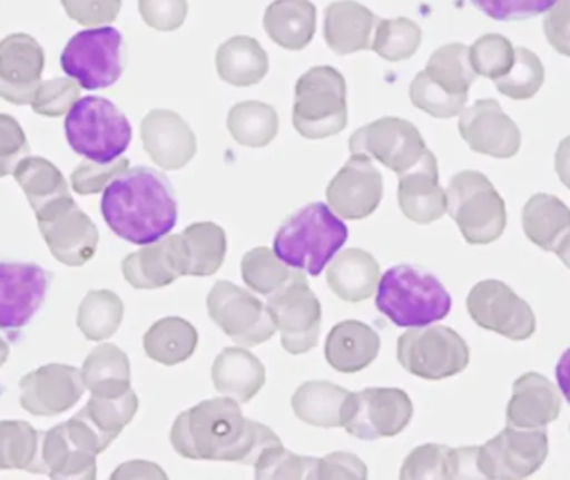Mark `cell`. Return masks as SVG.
<instances>
[{
	"mask_svg": "<svg viewBox=\"0 0 570 480\" xmlns=\"http://www.w3.org/2000/svg\"><path fill=\"white\" fill-rule=\"evenodd\" d=\"M174 451L193 461L254 466L261 452L283 444L267 425L243 415L233 398L209 399L183 412L170 431Z\"/></svg>",
	"mask_w": 570,
	"mask_h": 480,
	"instance_id": "1",
	"label": "cell"
},
{
	"mask_svg": "<svg viewBox=\"0 0 570 480\" xmlns=\"http://www.w3.org/2000/svg\"><path fill=\"white\" fill-rule=\"evenodd\" d=\"M100 213L116 236L136 245L169 236L179 216L170 180L144 166L127 169L107 186Z\"/></svg>",
	"mask_w": 570,
	"mask_h": 480,
	"instance_id": "2",
	"label": "cell"
},
{
	"mask_svg": "<svg viewBox=\"0 0 570 480\" xmlns=\"http://www.w3.org/2000/svg\"><path fill=\"white\" fill-rule=\"evenodd\" d=\"M347 226L322 203L292 214L274 237V252L294 271L318 275L347 242Z\"/></svg>",
	"mask_w": 570,
	"mask_h": 480,
	"instance_id": "3",
	"label": "cell"
},
{
	"mask_svg": "<svg viewBox=\"0 0 570 480\" xmlns=\"http://www.w3.org/2000/svg\"><path fill=\"white\" fill-rule=\"evenodd\" d=\"M375 307L397 327H424L448 317L452 298L435 275L402 264L382 275Z\"/></svg>",
	"mask_w": 570,
	"mask_h": 480,
	"instance_id": "4",
	"label": "cell"
},
{
	"mask_svg": "<svg viewBox=\"0 0 570 480\" xmlns=\"http://www.w3.org/2000/svg\"><path fill=\"white\" fill-rule=\"evenodd\" d=\"M63 130L73 153L97 164L119 159L132 140V126L126 114L109 99L97 96L73 104Z\"/></svg>",
	"mask_w": 570,
	"mask_h": 480,
	"instance_id": "5",
	"label": "cell"
},
{
	"mask_svg": "<svg viewBox=\"0 0 570 480\" xmlns=\"http://www.w3.org/2000/svg\"><path fill=\"white\" fill-rule=\"evenodd\" d=\"M295 130L305 139L337 136L347 126V86L331 66L312 67L295 84Z\"/></svg>",
	"mask_w": 570,
	"mask_h": 480,
	"instance_id": "6",
	"label": "cell"
},
{
	"mask_svg": "<svg viewBox=\"0 0 570 480\" xmlns=\"http://www.w3.org/2000/svg\"><path fill=\"white\" fill-rule=\"evenodd\" d=\"M448 213L468 244L495 242L508 226V209L491 180L478 170H462L449 183Z\"/></svg>",
	"mask_w": 570,
	"mask_h": 480,
	"instance_id": "7",
	"label": "cell"
},
{
	"mask_svg": "<svg viewBox=\"0 0 570 480\" xmlns=\"http://www.w3.org/2000/svg\"><path fill=\"white\" fill-rule=\"evenodd\" d=\"M60 66L82 89L114 86L126 69L122 33L114 27L80 30L63 47Z\"/></svg>",
	"mask_w": 570,
	"mask_h": 480,
	"instance_id": "8",
	"label": "cell"
},
{
	"mask_svg": "<svg viewBox=\"0 0 570 480\" xmlns=\"http://www.w3.org/2000/svg\"><path fill=\"white\" fill-rule=\"evenodd\" d=\"M397 361L415 378L442 381L468 369L471 351L468 342L454 329L424 325L399 337Z\"/></svg>",
	"mask_w": 570,
	"mask_h": 480,
	"instance_id": "9",
	"label": "cell"
},
{
	"mask_svg": "<svg viewBox=\"0 0 570 480\" xmlns=\"http://www.w3.org/2000/svg\"><path fill=\"white\" fill-rule=\"evenodd\" d=\"M266 305L288 354H305L317 345L322 305L301 271L292 272L291 277L269 295Z\"/></svg>",
	"mask_w": 570,
	"mask_h": 480,
	"instance_id": "10",
	"label": "cell"
},
{
	"mask_svg": "<svg viewBox=\"0 0 570 480\" xmlns=\"http://www.w3.org/2000/svg\"><path fill=\"white\" fill-rule=\"evenodd\" d=\"M414 414L411 398L401 389L372 388L348 394L342 405V424L361 441L401 434Z\"/></svg>",
	"mask_w": 570,
	"mask_h": 480,
	"instance_id": "11",
	"label": "cell"
},
{
	"mask_svg": "<svg viewBox=\"0 0 570 480\" xmlns=\"http://www.w3.org/2000/svg\"><path fill=\"white\" fill-rule=\"evenodd\" d=\"M106 449L96 431L76 414L49 432H43V474L63 480L96 479L97 455Z\"/></svg>",
	"mask_w": 570,
	"mask_h": 480,
	"instance_id": "12",
	"label": "cell"
},
{
	"mask_svg": "<svg viewBox=\"0 0 570 480\" xmlns=\"http://www.w3.org/2000/svg\"><path fill=\"white\" fill-rule=\"evenodd\" d=\"M207 311L227 337L244 347L264 344L276 334L267 305L233 282L219 281L210 288Z\"/></svg>",
	"mask_w": 570,
	"mask_h": 480,
	"instance_id": "13",
	"label": "cell"
},
{
	"mask_svg": "<svg viewBox=\"0 0 570 480\" xmlns=\"http://www.w3.org/2000/svg\"><path fill=\"white\" fill-rule=\"evenodd\" d=\"M36 219L50 254L60 264L82 267L96 255L99 231L72 196L50 204L36 214Z\"/></svg>",
	"mask_w": 570,
	"mask_h": 480,
	"instance_id": "14",
	"label": "cell"
},
{
	"mask_svg": "<svg viewBox=\"0 0 570 480\" xmlns=\"http://www.w3.org/2000/svg\"><path fill=\"white\" fill-rule=\"evenodd\" d=\"M549 455L544 429L505 428L479 448V466L484 479H525L535 474Z\"/></svg>",
	"mask_w": 570,
	"mask_h": 480,
	"instance_id": "15",
	"label": "cell"
},
{
	"mask_svg": "<svg viewBox=\"0 0 570 480\" xmlns=\"http://www.w3.org/2000/svg\"><path fill=\"white\" fill-rule=\"evenodd\" d=\"M468 311L479 327L511 341H528L535 334V314L531 305L495 278L481 281L472 287Z\"/></svg>",
	"mask_w": 570,
	"mask_h": 480,
	"instance_id": "16",
	"label": "cell"
},
{
	"mask_svg": "<svg viewBox=\"0 0 570 480\" xmlns=\"http://www.w3.org/2000/svg\"><path fill=\"white\" fill-rule=\"evenodd\" d=\"M348 150L402 174L421 160L428 146L414 124L399 117H382L355 130L348 139Z\"/></svg>",
	"mask_w": 570,
	"mask_h": 480,
	"instance_id": "17",
	"label": "cell"
},
{
	"mask_svg": "<svg viewBox=\"0 0 570 480\" xmlns=\"http://www.w3.org/2000/svg\"><path fill=\"white\" fill-rule=\"evenodd\" d=\"M52 274L37 264L0 262V329L26 327L42 307Z\"/></svg>",
	"mask_w": 570,
	"mask_h": 480,
	"instance_id": "18",
	"label": "cell"
},
{
	"mask_svg": "<svg viewBox=\"0 0 570 480\" xmlns=\"http://www.w3.org/2000/svg\"><path fill=\"white\" fill-rule=\"evenodd\" d=\"M20 408L37 418H53L72 409L86 391L82 371L47 364L20 379Z\"/></svg>",
	"mask_w": 570,
	"mask_h": 480,
	"instance_id": "19",
	"label": "cell"
},
{
	"mask_svg": "<svg viewBox=\"0 0 570 480\" xmlns=\"http://www.w3.org/2000/svg\"><path fill=\"white\" fill-rule=\"evenodd\" d=\"M384 196L382 174L368 157L352 154L327 187L328 207L341 219L361 221L381 206Z\"/></svg>",
	"mask_w": 570,
	"mask_h": 480,
	"instance_id": "20",
	"label": "cell"
},
{
	"mask_svg": "<svg viewBox=\"0 0 570 480\" xmlns=\"http://www.w3.org/2000/svg\"><path fill=\"white\" fill-rule=\"evenodd\" d=\"M46 67L43 47L29 33L0 40V99L16 106L32 104Z\"/></svg>",
	"mask_w": 570,
	"mask_h": 480,
	"instance_id": "21",
	"label": "cell"
},
{
	"mask_svg": "<svg viewBox=\"0 0 570 480\" xmlns=\"http://www.w3.org/2000/svg\"><path fill=\"white\" fill-rule=\"evenodd\" d=\"M459 133L474 153L511 159L521 149V130L494 99H481L462 110Z\"/></svg>",
	"mask_w": 570,
	"mask_h": 480,
	"instance_id": "22",
	"label": "cell"
},
{
	"mask_svg": "<svg viewBox=\"0 0 570 480\" xmlns=\"http://www.w3.org/2000/svg\"><path fill=\"white\" fill-rule=\"evenodd\" d=\"M140 137L150 159L164 170L183 169L197 153L196 134L174 110H150L140 124Z\"/></svg>",
	"mask_w": 570,
	"mask_h": 480,
	"instance_id": "23",
	"label": "cell"
},
{
	"mask_svg": "<svg viewBox=\"0 0 570 480\" xmlns=\"http://www.w3.org/2000/svg\"><path fill=\"white\" fill-rule=\"evenodd\" d=\"M399 206L412 223L428 226L448 213V194L439 183L438 159L425 150L412 169L399 174Z\"/></svg>",
	"mask_w": 570,
	"mask_h": 480,
	"instance_id": "24",
	"label": "cell"
},
{
	"mask_svg": "<svg viewBox=\"0 0 570 480\" xmlns=\"http://www.w3.org/2000/svg\"><path fill=\"white\" fill-rule=\"evenodd\" d=\"M124 278L134 288H163L179 277H186L179 234L147 244L122 261Z\"/></svg>",
	"mask_w": 570,
	"mask_h": 480,
	"instance_id": "25",
	"label": "cell"
},
{
	"mask_svg": "<svg viewBox=\"0 0 570 480\" xmlns=\"http://www.w3.org/2000/svg\"><path fill=\"white\" fill-rule=\"evenodd\" d=\"M558 388L538 372H525L512 385L508 425L515 429H544L561 414Z\"/></svg>",
	"mask_w": 570,
	"mask_h": 480,
	"instance_id": "26",
	"label": "cell"
},
{
	"mask_svg": "<svg viewBox=\"0 0 570 480\" xmlns=\"http://www.w3.org/2000/svg\"><path fill=\"white\" fill-rule=\"evenodd\" d=\"M379 19L355 0H337L325 9L324 39L337 56L372 49Z\"/></svg>",
	"mask_w": 570,
	"mask_h": 480,
	"instance_id": "27",
	"label": "cell"
},
{
	"mask_svg": "<svg viewBox=\"0 0 570 480\" xmlns=\"http://www.w3.org/2000/svg\"><path fill=\"white\" fill-rule=\"evenodd\" d=\"M381 352V337L361 321L334 325L325 341V361L341 374H357L372 364Z\"/></svg>",
	"mask_w": 570,
	"mask_h": 480,
	"instance_id": "28",
	"label": "cell"
},
{
	"mask_svg": "<svg viewBox=\"0 0 570 480\" xmlns=\"http://www.w3.org/2000/svg\"><path fill=\"white\" fill-rule=\"evenodd\" d=\"M381 267L371 252L347 248L335 254L327 268V284L338 298L345 302L367 301L377 291Z\"/></svg>",
	"mask_w": 570,
	"mask_h": 480,
	"instance_id": "29",
	"label": "cell"
},
{
	"mask_svg": "<svg viewBox=\"0 0 570 480\" xmlns=\"http://www.w3.org/2000/svg\"><path fill=\"white\" fill-rule=\"evenodd\" d=\"M213 381L217 392L247 404L266 384V368L247 349L227 347L214 361Z\"/></svg>",
	"mask_w": 570,
	"mask_h": 480,
	"instance_id": "30",
	"label": "cell"
},
{
	"mask_svg": "<svg viewBox=\"0 0 570 480\" xmlns=\"http://www.w3.org/2000/svg\"><path fill=\"white\" fill-rule=\"evenodd\" d=\"M317 9L311 0H276L267 7L264 29L287 50H302L314 39Z\"/></svg>",
	"mask_w": 570,
	"mask_h": 480,
	"instance_id": "31",
	"label": "cell"
},
{
	"mask_svg": "<svg viewBox=\"0 0 570 480\" xmlns=\"http://www.w3.org/2000/svg\"><path fill=\"white\" fill-rule=\"evenodd\" d=\"M522 227L532 244L556 254L570 236V209L559 197L535 194L522 210Z\"/></svg>",
	"mask_w": 570,
	"mask_h": 480,
	"instance_id": "32",
	"label": "cell"
},
{
	"mask_svg": "<svg viewBox=\"0 0 570 480\" xmlns=\"http://www.w3.org/2000/svg\"><path fill=\"white\" fill-rule=\"evenodd\" d=\"M216 69L230 86H256L269 72V57L253 37H230L217 49Z\"/></svg>",
	"mask_w": 570,
	"mask_h": 480,
	"instance_id": "33",
	"label": "cell"
},
{
	"mask_svg": "<svg viewBox=\"0 0 570 480\" xmlns=\"http://www.w3.org/2000/svg\"><path fill=\"white\" fill-rule=\"evenodd\" d=\"M184 271L193 277H209L223 267L227 254V236L214 223H197L179 234Z\"/></svg>",
	"mask_w": 570,
	"mask_h": 480,
	"instance_id": "34",
	"label": "cell"
},
{
	"mask_svg": "<svg viewBox=\"0 0 570 480\" xmlns=\"http://www.w3.org/2000/svg\"><path fill=\"white\" fill-rule=\"evenodd\" d=\"M82 381L92 395L119 398L130 391L129 357L117 345H99L83 362Z\"/></svg>",
	"mask_w": 570,
	"mask_h": 480,
	"instance_id": "35",
	"label": "cell"
},
{
	"mask_svg": "<svg viewBox=\"0 0 570 480\" xmlns=\"http://www.w3.org/2000/svg\"><path fill=\"white\" fill-rule=\"evenodd\" d=\"M351 392L325 381L305 382L292 398L297 419L312 428L334 429L342 424V405Z\"/></svg>",
	"mask_w": 570,
	"mask_h": 480,
	"instance_id": "36",
	"label": "cell"
},
{
	"mask_svg": "<svg viewBox=\"0 0 570 480\" xmlns=\"http://www.w3.org/2000/svg\"><path fill=\"white\" fill-rule=\"evenodd\" d=\"M199 334L189 321L183 317H166L157 321L144 335L147 357L164 365H176L193 357Z\"/></svg>",
	"mask_w": 570,
	"mask_h": 480,
	"instance_id": "37",
	"label": "cell"
},
{
	"mask_svg": "<svg viewBox=\"0 0 570 480\" xmlns=\"http://www.w3.org/2000/svg\"><path fill=\"white\" fill-rule=\"evenodd\" d=\"M13 179L26 194L33 213L70 196L66 177L50 160L43 157H23L13 170Z\"/></svg>",
	"mask_w": 570,
	"mask_h": 480,
	"instance_id": "38",
	"label": "cell"
},
{
	"mask_svg": "<svg viewBox=\"0 0 570 480\" xmlns=\"http://www.w3.org/2000/svg\"><path fill=\"white\" fill-rule=\"evenodd\" d=\"M42 441L29 422L0 421V471L43 474Z\"/></svg>",
	"mask_w": 570,
	"mask_h": 480,
	"instance_id": "39",
	"label": "cell"
},
{
	"mask_svg": "<svg viewBox=\"0 0 570 480\" xmlns=\"http://www.w3.org/2000/svg\"><path fill=\"white\" fill-rule=\"evenodd\" d=\"M227 129L240 146H269L279 133V116L269 104L259 100H246L236 104L227 116Z\"/></svg>",
	"mask_w": 570,
	"mask_h": 480,
	"instance_id": "40",
	"label": "cell"
},
{
	"mask_svg": "<svg viewBox=\"0 0 570 480\" xmlns=\"http://www.w3.org/2000/svg\"><path fill=\"white\" fill-rule=\"evenodd\" d=\"M139 409V399L130 389L119 398H99L90 395L86 408L80 409L79 415L96 431L100 441L109 448L126 425L132 421Z\"/></svg>",
	"mask_w": 570,
	"mask_h": 480,
	"instance_id": "41",
	"label": "cell"
},
{
	"mask_svg": "<svg viewBox=\"0 0 570 480\" xmlns=\"http://www.w3.org/2000/svg\"><path fill=\"white\" fill-rule=\"evenodd\" d=\"M124 321V304L112 291H90L77 311V327L83 337L100 342L112 337Z\"/></svg>",
	"mask_w": 570,
	"mask_h": 480,
	"instance_id": "42",
	"label": "cell"
},
{
	"mask_svg": "<svg viewBox=\"0 0 570 480\" xmlns=\"http://www.w3.org/2000/svg\"><path fill=\"white\" fill-rule=\"evenodd\" d=\"M424 72L432 82L438 84L452 96L469 97V87L478 77L472 69L469 47L458 42L439 47L429 59Z\"/></svg>",
	"mask_w": 570,
	"mask_h": 480,
	"instance_id": "43",
	"label": "cell"
},
{
	"mask_svg": "<svg viewBox=\"0 0 570 480\" xmlns=\"http://www.w3.org/2000/svg\"><path fill=\"white\" fill-rule=\"evenodd\" d=\"M422 42V30L414 20L379 19L375 27L372 50L389 62L411 59Z\"/></svg>",
	"mask_w": 570,
	"mask_h": 480,
	"instance_id": "44",
	"label": "cell"
},
{
	"mask_svg": "<svg viewBox=\"0 0 570 480\" xmlns=\"http://www.w3.org/2000/svg\"><path fill=\"white\" fill-rule=\"evenodd\" d=\"M544 63L538 53L525 47L515 49L514 66L501 79L495 80L499 92L514 100L532 99L544 84Z\"/></svg>",
	"mask_w": 570,
	"mask_h": 480,
	"instance_id": "45",
	"label": "cell"
},
{
	"mask_svg": "<svg viewBox=\"0 0 570 480\" xmlns=\"http://www.w3.org/2000/svg\"><path fill=\"white\" fill-rule=\"evenodd\" d=\"M240 267L247 287L263 295L273 294L292 274L288 265L267 247H256L247 252Z\"/></svg>",
	"mask_w": 570,
	"mask_h": 480,
	"instance_id": "46",
	"label": "cell"
},
{
	"mask_svg": "<svg viewBox=\"0 0 570 480\" xmlns=\"http://www.w3.org/2000/svg\"><path fill=\"white\" fill-rule=\"evenodd\" d=\"M318 459L305 458L287 451L283 444L264 449L254 469L256 479L315 480Z\"/></svg>",
	"mask_w": 570,
	"mask_h": 480,
	"instance_id": "47",
	"label": "cell"
},
{
	"mask_svg": "<svg viewBox=\"0 0 570 480\" xmlns=\"http://www.w3.org/2000/svg\"><path fill=\"white\" fill-rule=\"evenodd\" d=\"M472 69L478 76L491 80L501 79L514 66L515 49L511 40L501 33H485L469 47Z\"/></svg>",
	"mask_w": 570,
	"mask_h": 480,
	"instance_id": "48",
	"label": "cell"
},
{
	"mask_svg": "<svg viewBox=\"0 0 570 480\" xmlns=\"http://www.w3.org/2000/svg\"><path fill=\"white\" fill-rule=\"evenodd\" d=\"M411 100L417 109L435 119H451L464 110L468 96H452L429 79L422 70L411 84Z\"/></svg>",
	"mask_w": 570,
	"mask_h": 480,
	"instance_id": "49",
	"label": "cell"
},
{
	"mask_svg": "<svg viewBox=\"0 0 570 480\" xmlns=\"http://www.w3.org/2000/svg\"><path fill=\"white\" fill-rule=\"evenodd\" d=\"M401 479H451V448L441 444L415 448L402 464Z\"/></svg>",
	"mask_w": 570,
	"mask_h": 480,
	"instance_id": "50",
	"label": "cell"
},
{
	"mask_svg": "<svg viewBox=\"0 0 570 480\" xmlns=\"http://www.w3.org/2000/svg\"><path fill=\"white\" fill-rule=\"evenodd\" d=\"M80 99V86L72 79L56 77L40 84L33 96L32 110L43 117H62Z\"/></svg>",
	"mask_w": 570,
	"mask_h": 480,
	"instance_id": "51",
	"label": "cell"
},
{
	"mask_svg": "<svg viewBox=\"0 0 570 480\" xmlns=\"http://www.w3.org/2000/svg\"><path fill=\"white\" fill-rule=\"evenodd\" d=\"M127 169H129L127 157H119L109 164H97L87 159L73 169L70 184L79 196H92V194L104 193L107 186Z\"/></svg>",
	"mask_w": 570,
	"mask_h": 480,
	"instance_id": "52",
	"label": "cell"
},
{
	"mask_svg": "<svg viewBox=\"0 0 570 480\" xmlns=\"http://www.w3.org/2000/svg\"><path fill=\"white\" fill-rule=\"evenodd\" d=\"M482 13L499 22H518L549 12L561 0H471Z\"/></svg>",
	"mask_w": 570,
	"mask_h": 480,
	"instance_id": "53",
	"label": "cell"
},
{
	"mask_svg": "<svg viewBox=\"0 0 570 480\" xmlns=\"http://www.w3.org/2000/svg\"><path fill=\"white\" fill-rule=\"evenodd\" d=\"M29 154V140L20 124L9 114H0V179L13 174Z\"/></svg>",
	"mask_w": 570,
	"mask_h": 480,
	"instance_id": "54",
	"label": "cell"
},
{
	"mask_svg": "<svg viewBox=\"0 0 570 480\" xmlns=\"http://www.w3.org/2000/svg\"><path fill=\"white\" fill-rule=\"evenodd\" d=\"M144 22L160 32L179 29L189 12L187 0H139Z\"/></svg>",
	"mask_w": 570,
	"mask_h": 480,
	"instance_id": "55",
	"label": "cell"
},
{
	"mask_svg": "<svg viewBox=\"0 0 570 480\" xmlns=\"http://www.w3.org/2000/svg\"><path fill=\"white\" fill-rule=\"evenodd\" d=\"M70 19L83 27L107 26L119 16L122 0H60Z\"/></svg>",
	"mask_w": 570,
	"mask_h": 480,
	"instance_id": "56",
	"label": "cell"
},
{
	"mask_svg": "<svg viewBox=\"0 0 570 480\" xmlns=\"http://www.w3.org/2000/svg\"><path fill=\"white\" fill-rule=\"evenodd\" d=\"M367 479V466L348 452H332L327 458L318 459L315 480Z\"/></svg>",
	"mask_w": 570,
	"mask_h": 480,
	"instance_id": "57",
	"label": "cell"
},
{
	"mask_svg": "<svg viewBox=\"0 0 570 480\" xmlns=\"http://www.w3.org/2000/svg\"><path fill=\"white\" fill-rule=\"evenodd\" d=\"M544 33L551 46L570 57V0L556 3L544 19Z\"/></svg>",
	"mask_w": 570,
	"mask_h": 480,
	"instance_id": "58",
	"label": "cell"
},
{
	"mask_svg": "<svg viewBox=\"0 0 570 480\" xmlns=\"http://www.w3.org/2000/svg\"><path fill=\"white\" fill-rule=\"evenodd\" d=\"M451 479H484L479 466V448L451 449Z\"/></svg>",
	"mask_w": 570,
	"mask_h": 480,
	"instance_id": "59",
	"label": "cell"
},
{
	"mask_svg": "<svg viewBox=\"0 0 570 480\" xmlns=\"http://www.w3.org/2000/svg\"><path fill=\"white\" fill-rule=\"evenodd\" d=\"M110 479H167L166 472L157 464L147 461H132L119 466Z\"/></svg>",
	"mask_w": 570,
	"mask_h": 480,
	"instance_id": "60",
	"label": "cell"
},
{
	"mask_svg": "<svg viewBox=\"0 0 570 480\" xmlns=\"http://www.w3.org/2000/svg\"><path fill=\"white\" fill-rule=\"evenodd\" d=\"M556 173L570 190V136L559 144L558 153H556Z\"/></svg>",
	"mask_w": 570,
	"mask_h": 480,
	"instance_id": "61",
	"label": "cell"
},
{
	"mask_svg": "<svg viewBox=\"0 0 570 480\" xmlns=\"http://www.w3.org/2000/svg\"><path fill=\"white\" fill-rule=\"evenodd\" d=\"M556 378H558L559 389L570 404V347L559 359Z\"/></svg>",
	"mask_w": 570,
	"mask_h": 480,
	"instance_id": "62",
	"label": "cell"
},
{
	"mask_svg": "<svg viewBox=\"0 0 570 480\" xmlns=\"http://www.w3.org/2000/svg\"><path fill=\"white\" fill-rule=\"evenodd\" d=\"M556 254H558V257L564 262L566 267L570 268V236L564 241V244L559 247V251L556 252Z\"/></svg>",
	"mask_w": 570,
	"mask_h": 480,
	"instance_id": "63",
	"label": "cell"
},
{
	"mask_svg": "<svg viewBox=\"0 0 570 480\" xmlns=\"http://www.w3.org/2000/svg\"><path fill=\"white\" fill-rule=\"evenodd\" d=\"M9 345H7V342L3 341L2 337H0V368H2L3 364H6L7 359H9Z\"/></svg>",
	"mask_w": 570,
	"mask_h": 480,
	"instance_id": "64",
	"label": "cell"
}]
</instances>
